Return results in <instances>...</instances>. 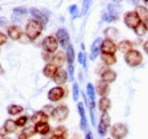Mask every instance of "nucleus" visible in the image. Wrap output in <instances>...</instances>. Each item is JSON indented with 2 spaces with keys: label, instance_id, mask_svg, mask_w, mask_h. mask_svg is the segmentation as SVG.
Segmentation results:
<instances>
[{
  "label": "nucleus",
  "instance_id": "nucleus-1",
  "mask_svg": "<svg viewBox=\"0 0 148 139\" xmlns=\"http://www.w3.org/2000/svg\"><path fill=\"white\" fill-rule=\"evenodd\" d=\"M42 29H43V25L41 23H39L38 21H36V19L29 21V23L26 24V28H25V34L27 36V39L33 41L41 34Z\"/></svg>",
  "mask_w": 148,
  "mask_h": 139
},
{
  "label": "nucleus",
  "instance_id": "nucleus-2",
  "mask_svg": "<svg viewBox=\"0 0 148 139\" xmlns=\"http://www.w3.org/2000/svg\"><path fill=\"white\" fill-rule=\"evenodd\" d=\"M143 59V54L137 49H132L131 52L124 55V61L130 67H138L139 65H141Z\"/></svg>",
  "mask_w": 148,
  "mask_h": 139
},
{
  "label": "nucleus",
  "instance_id": "nucleus-3",
  "mask_svg": "<svg viewBox=\"0 0 148 139\" xmlns=\"http://www.w3.org/2000/svg\"><path fill=\"white\" fill-rule=\"evenodd\" d=\"M129 130L124 123H116L111 128V136L113 139H124Z\"/></svg>",
  "mask_w": 148,
  "mask_h": 139
},
{
  "label": "nucleus",
  "instance_id": "nucleus-4",
  "mask_svg": "<svg viewBox=\"0 0 148 139\" xmlns=\"http://www.w3.org/2000/svg\"><path fill=\"white\" fill-rule=\"evenodd\" d=\"M69 113H70V111H69V107L66 105H59V106L55 107V109L51 114V118L56 122H63L67 119Z\"/></svg>",
  "mask_w": 148,
  "mask_h": 139
},
{
  "label": "nucleus",
  "instance_id": "nucleus-5",
  "mask_svg": "<svg viewBox=\"0 0 148 139\" xmlns=\"http://www.w3.org/2000/svg\"><path fill=\"white\" fill-rule=\"evenodd\" d=\"M42 48L43 50L48 54H53L57 50L58 48V41L54 35H48L43 39L42 41Z\"/></svg>",
  "mask_w": 148,
  "mask_h": 139
},
{
  "label": "nucleus",
  "instance_id": "nucleus-6",
  "mask_svg": "<svg viewBox=\"0 0 148 139\" xmlns=\"http://www.w3.org/2000/svg\"><path fill=\"white\" fill-rule=\"evenodd\" d=\"M140 23H141V21H140V18L137 15L136 12H128V13L124 14V24L129 29L134 30Z\"/></svg>",
  "mask_w": 148,
  "mask_h": 139
},
{
  "label": "nucleus",
  "instance_id": "nucleus-7",
  "mask_svg": "<svg viewBox=\"0 0 148 139\" xmlns=\"http://www.w3.org/2000/svg\"><path fill=\"white\" fill-rule=\"evenodd\" d=\"M110 127H111V116L108 115V113H103L101 116H100L99 124L97 127L98 133L100 136H105L107 133V130H108Z\"/></svg>",
  "mask_w": 148,
  "mask_h": 139
},
{
  "label": "nucleus",
  "instance_id": "nucleus-8",
  "mask_svg": "<svg viewBox=\"0 0 148 139\" xmlns=\"http://www.w3.org/2000/svg\"><path fill=\"white\" fill-rule=\"evenodd\" d=\"M56 39L58 41V43L63 47V48H67L70 45V35L69 32L65 29H59L56 32Z\"/></svg>",
  "mask_w": 148,
  "mask_h": 139
},
{
  "label": "nucleus",
  "instance_id": "nucleus-9",
  "mask_svg": "<svg viewBox=\"0 0 148 139\" xmlns=\"http://www.w3.org/2000/svg\"><path fill=\"white\" fill-rule=\"evenodd\" d=\"M117 52V46L115 42L110 39H105L101 42V54H108V55H115Z\"/></svg>",
  "mask_w": 148,
  "mask_h": 139
},
{
  "label": "nucleus",
  "instance_id": "nucleus-10",
  "mask_svg": "<svg viewBox=\"0 0 148 139\" xmlns=\"http://www.w3.org/2000/svg\"><path fill=\"white\" fill-rule=\"evenodd\" d=\"M65 96V91L62 87H54L48 91V99L50 102H58Z\"/></svg>",
  "mask_w": 148,
  "mask_h": 139
},
{
  "label": "nucleus",
  "instance_id": "nucleus-11",
  "mask_svg": "<svg viewBox=\"0 0 148 139\" xmlns=\"http://www.w3.org/2000/svg\"><path fill=\"white\" fill-rule=\"evenodd\" d=\"M100 78H101V80H103L104 82H106V83H108V85H110V83L114 82V81L116 80L117 74H116V72H115V71H113V70L106 69L101 72Z\"/></svg>",
  "mask_w": 148,
  "mask_h": 139
},
{
  "label": "nucleus",
  "instance_id": "nucleus-12",
  "mask_svg": "<svg viewBox=\"0 0 148 139\" xmlns=\"http://www.w3.org/2000/svg\"><path fill=\"white\" fill-rule=\"evenodd\" d=\"M30 13H31L32 17L34 18L36 21H38L39 23H41L42 25H45V24H47V23H48V17H47V16H46V15H45L40 9L32 7V8H30Z\"/></svg>",
  "mask_w": 148,
  "mask_h": 139
},
{
  "label": "nucleus",
  "instance_id": "nucleus-13",
  "mask_svg": "<svg viewBox=\"0 0 148 139\" xmlns=\"http://www.w3.org/2000/svg\"><path fill=\"white\" fill-rule=\"evenodd\" d=\"M95 89H96V92L99 96H101V97H107V95L110 94V86H108V83L104 82L103 80H99L96 83Z\"/></svg>",
  "mask_w": 148,
  "mask_h": 139
},
{
  "label": "nucleus",
  "instance_id": "nucleus-14",
  "mask_svg": "<svg viewBox=\"0 0 148 139\" xmlns=\"http://www.w3.org/2000/svg\"><path fill=\"white\" fill-rule=\"evenodd\" d=\"M101 42H103V40L100 38H97L91 45V50H90V59L91 61H95L97 58V56L99 55V52H101Z\"/></svg>",
  "mask_w": 148,
  "mask_h": 139
},
{
  "label": "nucleus",
  "instance_id": "nucleus-15",
  "mask_svg": "<svg viewBox=\"0 0 148 139\" xmlns=\"http://www.w3.org/2000/svg\"><path fill=\"white\" fill-rule=\"evenodd\" d=\"M67 78H69V74H67V72H66L65 70L58 69V71H57V73H56V75L54 76L53 80H54V82H55L56 85L62 86V85L66 83Z\"/></svg>",
  "mask_w": 148,
  "mask_h": 139
},
{
  "label": "nucleus",
  "instance_id": "nucleus-16",
  "mask_svg": "<svg viewBox=\"0 0 148 139\" xmlns=\"http://www.w3.org/2000/svg\"><path fill=\"white\" fill-rule=\"evenodd\" d=\"M7 34L10 39L13 40H19L22 36H23V32H22V29L17 26V25H12L8 28L7 30Z\"/></svg>",
  "mask_w": 148,
  "mask_h": 139
},
{
  "label": "nucleus",
  "instance_id": "nucleus-17",
  "mask_svg": "<svg viewBox=\"0 0 148 139\" xmlns=\"http://www.w3.org/2000/svg\"><path fill=\"white\" fill-rule=\"evenodd\" d=\"M48 118H49V116H48L43 111H38V112H36V113L32 115L31 121L37 125V124H40V123H47V122H48Z\"/></svg>",
  "mask_w": 148,
  "mask_h": 139
},
{
  "label": "nucleus",
  "instance_id": "nucleus-18",
  "mask_svg": "<svg viewBox=\"0 0 148 139\" xmlns=\"http://www.w3.org/2000/svg\"><path fill=\"white\" fill-rule=\"evenodd\" d=\"M87 95H88V98H89V107L93 109L95 108V105H96V102H95V98H96V89L93 87L92 83H88L87 85Z\"/></svg>",
  "mask_w": 148,
  "mask_h": 139
},
{
  "label": "nucleus",
  "instance_id": "nucleus-19",
  "mask_svg": "<svg viewBox=\"0 0 148 139\" xmlns=\"http://www.w3.org/2000/svg\"><path fill=\"white\" fill-rule=\"evenodd\" d=\"M57 71H58V67L56 66L54 63H48V64H46V66L43 67V75L45 76H47V78H53L54 79V76L56 75V73H57Z\"/></svg>",
  "mask_w": 148,
  "mask_h": 139
},
{
  "label": "nucleus",
  "instance_id": "nucleus-20",
  "mask_svg": "<svg viewBox=\"0 0 148 139\" xmlns=\"http://www.w3.org/2000/svg\"><path fill=\"white\" fill-rule=\"evenodd\" d=\"M132 49H133V45H132V42L130 40H122L117 45V50L123 52L124 55L128 54L129 52H131Z\"/></svg>",
  "mask_w": 148,
  "mask_h": 139
},
{
  "label": "nucleus",
  "instance_id": "nucleus-21",
  "mask_svg": "<svg viewBox=\"0 0 148 139\" xmlns=\"http://www.w3.org/2000/svg\"><path fill=\"white\" fill-rule=\"evenodd\" d=\"M77 111H79V114L81 118L80 127L82 130H86L87 129V118H86V109H84V106L82 103H77Z\"/></svg>",
  "mask_w": 148,
  "mask_h": 139
},
{
  "label": "nucleus",
  "instance_id": "nucleus-22",
  "mask_svg": "<svg viewBox=\"0 0 148 139\" xmlns=\"http://www.w3.org/2000/svg\"><path fill=\"white\" fill-rule=\"evenodd\" d=\"M98 108L103 113H107V111L111 108V100L108 97H101L98 102Z\"/></svg>",
  "mask_w": 148,
  "mask_h": 139
},
{
  "label": "nucleus",
  "instance_id": "nucleus-23",
  "mask_svg": "<svg viewBox=\"0 0 148 139\" xmlns=\"http://www.w3.org/2000/svg\"><path fill=\"white\" fill-rule=\"evenodd\" d=\"M100 58H101V62L107 65V66H112L116 63V56L115 55H108V54H101L100 55Z\"/></svg>",
  "mask_w": 148,
  "mask_h": 139
},
{
  "label": "nucleus",
  "instance_id": "nucleus-24",
  "mask_svg": "<svg viewBox=\"0 0 148 139\" xmlns=\"http://www.w3.org/2000/svg\"><path fill=\"white\" fill-rule=\"evenodd\" d=\"M36 131L37 133L41 135V136H46L50 132V125L47 123H40V124H37L36 125Z\"/></svg>",
  "mask_w": 148,
  "mask_h": 139
},
{
  "label": "nucleus",
  "instance_id": "nucleus-25",
  "mask_svg": "<svg viewBox=\"0 0 148 139\" xmlns=\"http://www.w3.org/2000/svg\"><path fill=\"white\" fill-rule=\"evenodd\" d=\"M65 59H66V56L64 55L63 52H58L55 56H54V58H53L54 64H55L57 67H62L63 64L65 63Z\"/></svg>",
  "mask_w": 148,
  "mask_h": 139
},
{
  "label": "nucleus",
  "instance_id": "nucleus-26",
  "mask_svg": "<svg viewBox=\"0 0 148 139\" xmlns=\"http://www.w3.org/2000/svg\"><path fill=\"white\" fill-rule=\"evenodd\" d=\"M136 13H137V15L139 16L140 18V21H146L148 19V9L147 7H145V6H137V8H136Z\"/></svg>",
  "mask_w": 148,
  "mask_h": 139
},
{
  "label": "nucleus",
  "instance_id": "nucleus-27",
  "mask_svg": "<svg viewBox=\"0 0 148 139\" xmlns=\"http://www.w3.org/2000/svg\"><path fill=\"white\" fill-rule=\"evenodd\" d=\"M75 59V52H74L73 46L70 43L69 47L66 48V61L69 63V65H73V62Z\"/></svg>",
  "mask_w": 148,
  "mask_h": 139
},
{
  "label": "nucleus",
  "instance_id": "nucleus-28",
  "mask_svg": "<svg viewBox=\"0 0 148 139\" xmlns=\"http://www.w3.org/2000/svg\"><path fill=\"white\" fill-rule=\"evenodd\" d=\"M3 128L6 129L7 133H13V132H15V130H16V128H17L16 121H13V120H10V119L6 120L5 124H3Z\"/></svg>",
  "mask_w": 148,
  "mask_h": 139
},
{
  "label": "nucleus",
  "instance_id": "nucleus-29",
  "mask_svg": "<svg viewBox=\"0 0 148 139\" xmlns=\"http://www.w3.org/2000/svg\"><path fill=\"white\" fill-rule=\"evenodd\" d=\"M66 135H67V129L64 125H58L53 130V136H56V137L65 138Z\"/></svg>",
  "mask_w": 148,
  "mask_h": 139
},
{
  "label": "nucleus",
  "instance_id": "nucleus-30",
  "mask_svg": "<svg viewBox=\"0 0 148 139\" xmlns=\"http://www.w3.org/2000/svg\"><path fill=\"white\" fill-rule=\"evenodd\" d=\"M7 112L9 115H17V114L23 112V107L21 105H9L7 107Z\"/></svg>",
  "mask_w": 148,
  "mask_h": 139
},
{
  "label": "nucleus",
  "instance_id": "nucleus-31",
  "mask_svg": "<svg viewBox=\"0 0 148 139\" xmlns=\"http://www.w3.org/2000/svg\"><path fill=\"white\" fill-rule=\"evenodd\" d=\"M117 32H119V31H117L115 28H107L104 33L106 35V39H110V40H113V41H114V39L117 38V35H119Z\"/></svg>",
  "mask_w": 148,
  "mask_h": 139
},
{
  "label": "nucleus",
  "instance_id": "nucleus-32",
  "mask_svg": "<svg viewBox=\"0 0 148 139\" xmlns=\"http://www.w3.org/2000/svg\"><path fill=\"white\" fill-rule=\"evenodd\" d=\"M120 9H121V6L119 3H111V5H108V12H110V14L114 15V16H119Z\"/></svg>",
  "mask_w": 148,
  "mask_h": 139
},
{
  "label": "nucleus",
  "instance_id": "nucleus-33",
  "mask_svg": "<svg viewBox=\"0 0 148 139\" xmlns=\"http://www.w3.org/2000/svg\"><path fill=\"white\" fill-rule=\"evenodd\" d=\"M133 31L136 32V34H137V35L143 36V35L146 33V31H147V30H146V28H145V24L141 22V23H140V24H139V25H138V26H137V28H136Z\"/></svg>",
  "mask_w": 148,
  "mask_h": 139
},
{
  "label": "nucleus",
  "instance_id": "nucleus-34",
  "mask_svg": "<svg viewBox=\"0 0 148 139\" xmlns=\"http://www.w3.org/2000/svg\"><path fill=\"white\" fill-rule=\"evenodd\" d=\"M22 133H23V135H25L27 138H30V137L34 136V135L37 133V131H36V128H32V127H27V128H25V129L22 131Z\"/></svg>",
  "mask_w": 148,
  "mask_h": 139
},
{
  "label": "nucleus",
  "instance_id": "nucleus-35",
  "mask_svg": "<svg viewBox=\"0 0 148 139\" xmlns=\"http://www.w3.org/2000/svg\"><path fill=\"white\" fill-rule=\"evenodd\" d=\"M72 91H73V99L74 102H77L79 97H80V87L76 82L73 83V87H72Z\"/></svg>",
  "mask_w": 148,
  "mask_h": 139
},
{
  "label": "nucleus",
  "instance_id": "nucleus-36",
  "mask_svg": "<svg viewBox=\"0 0 148 139\" xmlns=\"http://www.w3.org/2000/svg\"><path fill=\"white\" fill-rule=\"evenodd\" d=\"M117 18H119V16H114V15H112L110 13H105V14L103 15V19H104L105 22H107V23L114 22V21H116Z\"/></svg>",
  "mask_w": 148,
  "mask_h": 139
},
{
  "label": "nucleus",
  "instance_id": "nucleus-37",
  "mask_svg": "<svg viewBox=\"0 0 148 139\" xmlns=\"http://www.w3.org/2000/svg\"><path fill=\"white\" fill-rule=\"evenodd\" d=\"M77 62L80 64H82L84 67H87V57H86V55L82 52H80L79 55H77Z\"/></svg>",
  "mask_w": 148,
  "mask_h": 139
},
{
  "label": "nucleus",
  "instance_id": "nucleus-38",
  "mask_svg": "<svg viewBox=\"0 0 148 139\" xmlns=\"http://www.w3.org/2000/svg\"><path fill=\"white\" fill-rule=\"evenodd\" d=\"M69 12H70V14H71L73 17H77V16H79V8H77L76 5L70 6V7H69Z\"/></svg>",
  "mask_w": 148,
  "mask_h": 139
},
{
  "label": "nucleus",
  "instance_id": "nucleus-39",
  "mask_svg": "<svg viewBox=\"0 0 148 139\" xmlns=\"http://www.w3.org/2000/svg\"><path fill=\"white\" fill-rule=\"evenodd\" d=\"M27 121H29V118L23 115V116H21L16 120V124H17V127H24L27 123Z\"/></svg>",
  "mask_w": 148,
  "mask_h": 139
},
{
  "label": "nucleus",
  "instance_id": "nucleus-40",
  "mask_svg": "<svg viewBox=\"0 0 148 139\" xmlns=\"http://www.w3.org/2000/svg\"><path fill=\"white\" fill-rule=\"evenodd\" d=\"M14 14H16V15H25L26 14V8H24V7H18V8H15L14 10Z\"/></svg>",
  "mask_w": 148,
  "mask_h": 139
},
{
  "label": "nucleus",
  "instance_id": "nucleus-41",
  "mask_svg": "<svg viewBox=\"0 0 148 139\" xmlns=\"http://www.w3.org/2000/svg\"><path fill=\"white\" fill-rule=\"evenodd\" d=\"M91 1H83V7H82V14L86 15L88 13V9H89V6H90Z\"/></svg>",
  "mask_w": 148,
  "mask_h": 139
},
{
  "label": "nucleus",
  "instance_id": "nucleus-42",
  "mask_svg": "<svg viewBox=\"0 0 148 139\" xmlns=\"http://www.w3.org/2000/svg\"><path fill=\"white\" fill-rule=\"evenodd\" d=\"M67 73H69V78L71 81L74 80V66L73 65H69V70H67Z\"/></svg>",
  "mask_w": 148,
  "mask_h": 139
},
{
  "label": "nucleus",
  "instance_id": "nucleus-43",
  "mask_svg": "<svg viewBox=\"0 0 148 139\" xmlns=\"http://www.w3.org/2000/svg\"><path fill=\"white\" fill-rule=\"evenodd\" d=\"M7 42V35L3 34L2 32H0V46L1 45H5Z\"/></svg>",
  "mask_w": 148,
  "mask_h": 139
},
{
  "label": "nucleus",
  "instance_id": "nucleus-44",
  "mask_svg": "<svg viewBox=\"0 0 148 139\" xmlns=\"http://www.w3.org/2000/svg\"><path fill=\"white\" fill-rule=\"evenodd\" d=\"M5 135H7V131H6V129L2 127V128L0 129V137H3Z\"/></svg>",
  "mask_w": 148,
  "mask_h": 139
},
{
  "label": "nucleus",
  "instance_id": "nucleus-45",
  "mask_svg": "<svg viewBox=\"0 0 148 139\" xmlns=\"http://www.w3.org/2000/svg\"><path fill=\"white\" fill-rule=\"evenodd\" d=\"M84 139H92V132L91 131H88L87 135H86V138Z\"/></svg>",
  "mask_w": 148,
  "mask_h": 139
},
{
  "label": "nucleus",
  "instance_id": "nucleus-46",
  "mask_svg": "<svg viewBox=\"0 0 148 139\" xmlns=\"http://www.w3.org/2000/svg\"><path fill=\"white\" fill-rule=\"evenodd\" d=\"M144 50H145V52L148 55V40L145 41V43H144Z\"/></svg>",
  "mask_w": 148,
  "mask_h": 139
},
{
  "label": "nucleus",
  "instance_id": "nucleus-47",
  "mask_svg": "<svg viewBox=\"0 0 148 139\" xmlns=\"http://www.w3.org/2000/svg\"><path fill=\"white\" fill-rule=\"evenodd\" d=\"M7 22V19L3 17H0V26H2V25H5V23Z\"/></svg>",
  "mask_w": 148,
  "mask_h": 139
},
{
  "label": "nucleus",
  "instance_id": "nucleus-48",
  "mask_svg": "<svg viewBox=\"0 0 148 139\" xmlns=\"http://www.w3.org/2000/svg\"><path fill=\"white\" fill-rule=\"evenodd\" d=\"M18 139H29V138H27V137H26L25 135H23V133H21V135H19V136H18Z\"/></svg>",
  "mask_w": 148,
  "mask_h": 139
},
{
  "label": "nucleus",
  "instance_id": "nucleus-49",
  "mask_svg": "<svg viewBox=\"0 0 148 139\" xmlns=\"http://www.w3.org/2000/svg\"><path fill=\"white\" fill-rule=\"evenodd\" d=\"M144 24H145V28H146V30L148 31V19H146V21L144 22Z\"/></svg>",
  "mask_w": 148,
  "mask_h": 139
},
{
  "label": "nucleus",
  "instance_id": "nucleus-50",
  "mask_svg": "<svg viewBox=\"0 0 148 139\" xmlns=\"http://www.w3.org/2000/svg\"><path fill=\"white\" fill-rule=\"evenodd\" d=\"M1 74H3V69H2V66H1V64H0V75Z\"/></svg>",
  "mask_w": 148,
  "mask_h": 139
},
{
  "label": "nucleus",
  "instance_id": "nucleus-51",
  "mask_svg": "<svg viewBox=\"0 0 148 139\" xmlns=\"http://www.w3.org/2000/svg\"><path fill=\"white\" fill-rule=\"evenodd\" d=\"M50 139H65V138H62V137H56V136H53Z\"/></svg>",
  "mask_w": 148,
  "mask_h": 139
},
{
  "label": "nucleus",
  "instance_id": "nucleus-52",
  "mask_svg": "<svg viewBox=\"0 0 148 139\" xmlns=\"http://www.w3.org/2000/svg\"><path fill=\"white\" fill-rule=\"evenodd\" d=\"M144 2H145V3H146V5H148V1H147V0H146V1H144Z\"/></svg>",
  "mask_w": 148,
  "mask_h": 139
},
{
  "label": "nucleus",
  "instance_id": "nucleus-53",
  "mask_svg": "<svg viewBox=\"0 0 148 139\" xmlns=\"http://www.w3.org/2000/svg\"><path fill=\"white\" fill-rule=\"evenodd\" d=\"M3 139H10V138H3Z\"/></svg>",
  "mask_w": 148,
  "mask_h": 139
},
{
  "label": "nucleus",
  "instance_id": "nucleus-54",
  "mask_svg": "<svg viewBox=\"0 0 148 139\" xmlns=\"http://www.w3.org/2000/svg\"><path fill=\"white\" fill-rule=\"evenodd\" d=\"M43 139H46V138H43Z\"/></svg>",
  "mask_w": 148,
  "mask_h": 139
}]
</instances>
